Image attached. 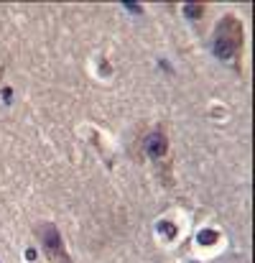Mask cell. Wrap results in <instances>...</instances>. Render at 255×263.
I'll list each match as a JSON object with an SVG mask.
<instances>
[{
    "label": "cell",
    "instance_id": "6da1fadb",
    "mask_svg": "<svg viewBox=\"0 0 255 263\" xmlns=\"http://www.w3.org/2000/svg\"><path fill=\"white\" fill-rule=\"evenodd\" d=\"M243 44H245V31L238 15H225L217 28H214V39H212V49L222 62H240L243 57Z\"/></svg>",
    "mask_w": 255,
    "mask_h": 263
},
{
    "label": "cell",
    "instance_id": "7a4b0ae2",
    "mask_svg": "<svg viewBox=\"0 0 255 263\" xmlns=\"http://www.w3.org/2000/svg\"><path fill=\"white\" fill-rule=\"evenodd\" d=\"M36 238L41 240V248H44L46 258H51L54 263H72L67 248H64V240H62L54 222H41L36 228Z\"/></svg>",
    "mask_w": 255,
    "mask_h": 263
},
{
    "label": "cell",
    "instance_id": "3957f363",
    "mask_svg": "<svg viewBox=\"0 0 255 263\" xmlns=\"http://www.w3.org/2000/svg\"><path fill=\"white\" fill-rule=\"evenodd\" d=\"M166 151H169V141H166V133L164 130H151L143 138V154L148 159H164Z\"/></svg>",
    "mask_w": 255,
    "mask_h": 263
},
{
    "label": "cell",
    "instance_id": "277c9868",
    "mask_svg": "<svg viewBox=\"0 0 255 263\" xmlns=\"http://www.w3.org/2000/svg\"><path fill=\"white\" fill-rule=\"evenodd\" d=\"M184 13H186L191 21H197V18L204 15V5H184Z\"/></svg>",
    "mask_w": 255,
    "mask_h": 263
},
{
    "label": "cell",
    "instance_id": "5b68a950",
    "mask_svg": "<svg viewBox=\"0 0 255 263\" xmlns=\"http://www.w3.org/2000/svg\"><path fill=\"white\" fill-rule=\"evenodd\" d=\"M199 240H202V246H212V240H217V233H202Z\"/></svg>",
    "mask_w": 255,
    "mask_h": 263
},
{
    "label": "cell",
    "instance_id": "8992f818",
    "mask_svg": "<svg viewBox=\"0 0 255 263\" xmlns=\"http://www.w3.org/2000/svg\"><path fill=\"white\" fill-rule=\"evenodd\" d=\"M125 8H128V10H133V13H141V8H138V5H133V3H125Z\"/></svg>",
    "mask_w": 255,
    "mask_h": 263
}]
</instances>
